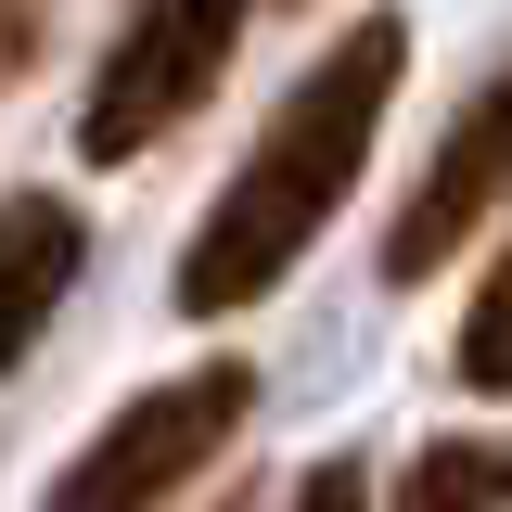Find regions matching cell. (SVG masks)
<instances>
[{"mask_svg": "<svg viewBox=\"0 0 512 512\" xmlns=\"http://www.w3.org/2000/svg\"><path fill=\"white\" fill-rule=\"evenodd\" d=\"M282 512H372V461H346V448H333V461H308Z\"/></svg>", "mask_w": 512, "mask_h": 512, "instance_id": "cell-8", "label": "cell"}, {"mask_svg": "<svg viewBox=\"0 0 512 512\" xmlns=\"http://www.w3.org/2000/svg\"><path fill=\"white\" fill-rule=\"evenodd\" d=\"M13 52H26V26H13V13H0V64H13Z\"/></svg>", "mask_w": 512, "mask_h": 512, "instance_id": "cell-9", "label": "cell"}, {"mask_svg": "<svg viewBox=\"0 0 512 512\" xmlns=\"http://www.w3.org/2000/svg\"><path fill=\"white\" fill-rule=\"evenodd\" d=\"M244 410H256V372H244V359H205V372L141 384L116 423L52 474V500H39V512H167L218 448L244 436Z\"/></svg>", "mask_w": 512, "mask_h": 512, "instance_id": "cell-3", "label": "cell"}, {"mask_svg": "<svg viewBox=\"0 0 512 512\" xmlns=\"http://www.w3.org/2000/svg\"><path fill=\"white\" fill-rule=\"evenodd\" d=\"M397 64H410V26L397 13H359L333 52L282 90V116L256 128V154L218 180V205H205V231L180 244V320H231L256 308L295 256L320 244V218L359 192V167H372V128L384 103H397Z\"/></svg>", "mask_w": 512, "mask_h": 512, "instance_id": "cell-1", "label": "cell"}, {"mask_svg": "<svg viewBox=\"0 0 512 512\" xmlns=\"http://www.w3.org/2000/svg\"><path fill=\"white\" fill-rule=\"evenodd\" d=\"M256 13L269 0H128L116 52H103L90 103H77V154L90 167H128V154H154L180 116H205Z\"/></svg>", "mask_w": 512, "mask_h": 512, "instance_id": "cell-2", "label": "cell"}, {"mask_svg": "<svg viewBox=\"0 0 512 512\" xmlns=\"http://www.w3.org/2000/svg\"><path fill=\"white\" fill-rule=\"evenodd\" d=\"M461 384H474V397H512V256L487 269V295L461 320Z\"/></svg>", "mask_w": 512, "mask_h": 512, "instance_id": "cell-7", "label": "cell"}, {"mask_svg": "<svg viewBox=\"0 0 512 512\" xmlns=\"http://www.w3.org/2000/svg\"><path fill=\"white\" fill-rule=\"evenodd\" d=\"M512 205V64L448 116V141L423 154V180H410V205L384 218V282H423V269H448V256L474 244L487 218Z\"/></svg>", "mask_w": 512, "mask_h": 512, "instance_id": "cell-4", "label": "cell"}, {"mask_svg": "<svg viewBox=\"0 0 512 512\" xmlns=\"http://www.w3.org/2000/svg\"><path fill=\"white\" fill-rule=\"evenodd\" d=\"M397 512H512V448H487V436H436V448H410Z\"/></svg>", "mask_w": 512, "mask_h": 512, "instance_id": "cell-6", "label": "cell"}, {"mask_svg": "<svg viewBox=\"0 0 512 512\" xmlns=\"http://www.w3.org/2000/svg\"><path fill=\"white\" fill-rule=\"evenodd\" d=\"M218 512H244V500H218Z\"/></svg>", "mask_w": 512, "mask_h": 512, "instance_id": "cell-10", "label": "cell"}, {"mask_svg": "<svg viewBox=\"0 0 512 512\" xmlns=\"http://www.w3.org/2000/svg\"><path fill=\"white\" fill-rule=\"evenodd\" d=\"M90 269V218L64 192H0V372L52 333V308L77 295Z\"/></svg>", "mask_w": 512, "mask_h": 512, "instance_id": "cell-5", "label": "cell"}]
</instances>
